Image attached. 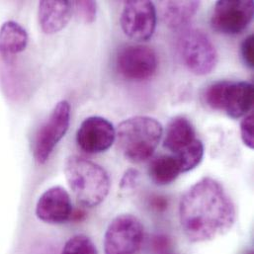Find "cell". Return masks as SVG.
Returning <instances> with one entry per match:
<instances>
[{"label":"cell","mask_w":254,"mask_h":254,"mask_svg":"<svg viewBox=\"0 0 254 254\" xmlns=\"http://www.w3.org/2000/svg\"><path fill=\"white\" fill-rule=\"evenodd\" d=\"M236 208L223 185L205 177L191 186L179 204L182 231L192 243H204L227 234L235 225Z\"/></svg>","instance_id":"6da1fadb"},{"label":"cell","mask_w":254,"mask_h":254,"mask_svg":"<svg viewBox=\"0 0 254 254\" xmlns=\"http://www.w3.org/2000/svg\"><path fill=\"white\" fill-rule=\"evenodd\" d=\"M64 174L77 203L83 207H96L109 194L111 183L108 173L91 160L69 156L64 162Z\"/></svg>","instance_id":"7a4b0ae2"},{"label":"cell","mask_w":254,"mask_h":254,"mask_svg":"<svg viewBox=\"0 0 254 254\" xmlns=\"http://www.w3.org/2000/svg\"><path fill=\"white\" fill-rule=\"evenodd\" d=\"M163 133L161 124L147 116H135L123 121L118 127V146L128 161L138 163L155 151Z\"/></svg>","instance_id":"3957f363"},{"label":"cell","mask_w":254,"mask_h":254,"mask_svg":"<svg viewBox=\"0 0 254 254\" xmlns=\"http://www.w3.org/2000/svg\"><path fill=\"white\" fill-rule=\"evenodd\" d=\"M205 101L214 110L225 111L233 119L249 114L254 105V85L246 81H217L207 87Z\"/></svg>","instance_id":"277c9868"},{"label":"cell","mask_w":254,"mask_h":254,"mask_svg":"<svg viewBox=\"0 0 254 254\" xmlns=\"http://www.w3.org/2000/svg\"><path fill=\"white\" fill-rule=\"evenodd\" d=\"M184 65L196 75H206L216 67L218 53L209 36L199 29H187L178 39Z\"/></svg>","instance_id":"5b68a950"},{"label":"cell","mask_w":254,"mask_h":254,"mask_svg":"<svg viewBox=\"0 0 254 254\" xmlns=\"http://www.w3.org/2000/svg\"><path fill=\"white\" fill-rule=\"evenodd\" d=\"M70 123V106L65 100L59 102L48 120L38 129L34 143L33 155L39 164L46 163L60 140L65 135Z\"/></svg>","instance_id":"8992f818"},{"label":"cell","mask_w":254,"mask_h":254,"mask_svg":"<svg viewBox=\"0 0 254 254\" xmlns=\"http://www.w3.org/2000/svg\"><path fill=\"white\" fill-rule=\"evenodd\" d=\"M143 241V226L134 216L123 214L108 226L104 237L105 254H135Z\"/></svg>","instance_id":"52a82bcc"},{"label":"cell","mask_w":254,"mask_h":254,"mask_svg":"<svg viewBox=\"0 0 254 254\" xmlns=\"http://www.w3.org/2000/svg\"><path fill=\"white\" fill-rule=\"evenodd\" d=\"M254 15L253 0H220L214 7L211 26L220 34L238 35L249 27Z\"/></svg>","instance_id":"ba28073f"},{"label":"cell","mask_w":254,"mask_h":254,"mask_svg":"<svg viewBox=\"0 0 254 254\" xmlns=\"http://www.w3.org/2000/svg\"><path fill=\"white\" fill-rule=\"evenodd\" d=\"M116 64L122 76L129 80L141 81L155 73L158 60L156 53L150 47L129 45L118 53Z\"/></svg>","instance_id":"9c48e42d"},{"label":"cell","mask_w":254,"mask_h":254,"mask_svg":"<svg viewBox=\"0 0 254 254\" xmlns=\"http://www.w3.org/2000/svg\"><path fill=\"white\" fill-rule=\"evenodd\" d=\"M121 27L128 38L135 41L150 39L156 27V9L150 1L129 0L124 3Z\"/></svg>","instance_id":"30bf717a"},{"label":"cell","mask_w":254,"mask_h":254,"mask_svg":"<svg viewBox=\"0 0 254 254\" xmlns=\"http://www.w3.org/2000/svg\"><path fill=\"white\" fill-rule=\"evenodd\" d=\"M116 139L115 127L107 119L92 116L78 127L76 142L87 153H100L111 147Z\"/></svg>","instance_id":"8fae6325"},{"label":"cell","mask_w":254,"mask_h":254,"mask_svg":"<svg viewBox=\"0 0 254 254\" xmlns=\"http://www.w3.org/2000/svg\"><path fill=\"white\" fill-rule=\"evenodd\" d=\"M72 204L67 191L61 186H54L45 191L36 205L39 220L48 224H63L70 220Z\"/></svg>","instance_id":"7c38bea8"},{"label":"cell","mask_w":254,"mask_h":254,"mask_svg":"<svg viewBox=\"0 0 254 254\" xmlns=\"http://www.w3.org/2000/svg\"><path fill=\"white\" fill-rule=\"evenodd\" d=\"M73 13V2L44 0L39 3V23L44 33L52 35L62 31Z\"/></svg>","instance_id":"4fadbf2b"},{"label":"cell","mask_w":254,"mask_h":254,"mask_svg":"<svg viewBox=\"0 0 254 254\" xmlns=\"http://www.w3.org/2000/svg\"><path fill=\"white\" fill-rule=\"evenodd\" d=\"M196 139L192 123L185 117L173 118L166 127L163 146L174 154L183 150Z\"/></svg>","instance_id":"5bb4252c"},{"label":"cell","mask_w":254,"mask_h":254,"mask_svg":"<svg viewBox=\"0 0 254 254\" xmlns=\"http://www.w3.org/2000/svg\"><path fill=\"white\" fill-rule=\"evenodd\" d=\"M199 6V1H164L160 4L162 21L170 28H181L194 18Z\"/></svg>","instance_id":"9a60e30c"},{"label":"cell","mask_w":254,"mask_h":254,"mask_svg":"<svg viewBox=\"0 0 254 254\" xmlns=\"http://www.w3.org/2000/svg\"><path fill=\"white\" fill-rule=\"evenodd\" d=\"M28 44L26 30L17 22L6 21L0 27V55L13 58L23 52Z\"/></svg>","instance_id":"2e32d148"},{"label":"cell","mask_w":254,"mask_h":254,"mask_svg":"<svg viewBox=\"0 0 254 254\" xmlns=\"http://www.w3.org/2000/svg\"><path fill=\"white\" fill-rule=\"evenodd\" d=\"M181 173L180 165L174 155H159L151 160L148 175L156 185H168Z\"/></svg>","instance_id":"e0dca14e"},{"label":"cell","mask_w":254,"mask_h":254,"mask_svg":"<svg viewBox=\"0 0 254 254\" xmlns=\"http://www.w3.org/2000/svg\"><path fill=\"white\" fill-rule=\"evenodd\" d=\"M174 156L180 165L181 172H188L201 163L204 156V145L200 139L196 138L183 150L174 154Z\"/></svg>","instance_id":"ac0fdd59"},{"label":"cell","mask_w":254,"mask_h":254,"mask_svg":"<svg viewBox=\"0 0 254 254\" xmlns=\"http://www.w3.org/2000/svg\"><path fill=\"white\" fill-rule=\"evenodd\" d=\"M62 254H98L96 246L84 235L70 238L64 245Z\"/></svg>","instance_id":"d6986e66"},{"label":"cell","mask_w":254,"mask_h":254,"mask_svg":"<svg viewBox=\"0 0 254 254\" xmlns=\"http://www.w3.org/2000/svg\"><path fill=\"white\" fill-rule=\"evenodd\" d=\"M73 12L78 20L90 24L96 19L97 4L94 1H75L73 2Z\"/></svg>","instance_id":"ffe728a7"},{"label":"cell","mask_w":254,"mask_h":254,"mask_svg":"<svg viewBox=\"0 0 254 254\" xmlns=\"http://www.w3.org/2000/svg\"><path fill=\"white\" fill-rule=\"evenodd\" d=\"M254 114L250 113L241 123V134L244 143L252 149L254 147Z\"/></svg>","instance_id":"44dd1931"},{"label":"cell","mask_w":254,"mask_h":254,"mask_svg":"<svg viewBox=\"0 0 254 254\" xmlns=\"http://www.w3.org/2000/svg\"><path fill=\"white\" fill-rule=\"evenodd\" d=\"M139 178H140V173L138 172V170L134 168L127 169L121 179L120 189L124 192L133 191L139 183Z\"/></svg>","instance_id":"7402d4cb"},{"label":"cell","mask_w":254,"mask_h":254,"mask_svg":"<svg viewBox=\"0 0 254 254\" xmlns=\"http://www.w3.org/2000/svg\"><path fill=\"white\" fill-rule=\"evenodd\" d=\"M254 35L249 36L242 44L241 52L245 64L253 68L254 66Z\"/></svg>","instance_id":"603a6c76"},{"label":"cell","mask_w":254,"mask_h":254,"mask_svg":"<svg viewBox=\"0 0 254 254\" xmlns=\"http://www.w3.org/2000/svg\"><path fill=\"white\" fill-rule=\"evenodd\" d=\"M171 246L170 239L166 236H155L151 241V249L155 254H165Z\"/></svg>","instance_id":"cb8c5ba5"},{"label":"cell","mask_w":254,"mask_h":254,"mask_svg":"<svg viewBox=\"0 0 254 254\" xmlns=\"http://www.w3.org/2000/svg\"><path fill=\"white\" fill-rule=\"evenodd\" d=\"M150 205L152 206L153 209L156 211H164L167 208V200L162 197V196H155L151 198L150 200Z\"/></svg>","instance_id":"d4e9b609"},{"label":"cell","mask_w":254,"mask_h":254,"mask_svg":"<svg viewBox=\"0 0 254 254\" xmlns=\"http://www.w3.org/2000/svg\"><path fill=\"white\" fill-rule=\"evenodd\" d=\"M253 254V253H252V252H250V253H249V254Z\"/></svg>","instance_id":"484cf974"},{"label":"cell","mask_w":254,"mask_h":254,"mask_svg":"<svg viewBox=\"0 0 254 254\" xmlns=\"http://www.w3.org/2000/svg\"></svg>","instance_id":"4316f807"}]
</instances>
